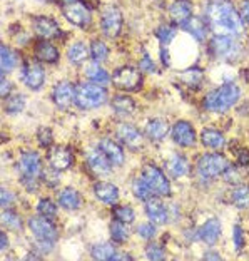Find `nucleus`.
Instances as JSON below:
<instances>
[{
  "label": "nucleus",
  "mask_w": 249,
  "mask_h": 261,
  "mask_svg": "<svg viewBox=\"0 0 249 261\" xmlns=\"http://www.w3.org/2000/svg\"><path fill=\"white\" fill-rule=\"evenodd\" d=\"M206 17L212 31L224 35H239L244 31V22L229 0H211L206 5Z\"/></svg>",
  "instance_id": "obj_1"
},
{
  "label": "nucleus",
  "mask_w": 249,
  "mask_h": 261,
  "mask_svg": "<svg viewBox=\"0 0 249 261\" xmlns=\"http://www.w3.org/2000/svg\"><path fill=\"white\" fill-rule=\"evenodd\" d=\"M239 97H241L239 87L233 84V82H228V84H223L216 91L207 94L204 99V108L207 111H214V112H226L238 102Z\"/></svg>",
  "instance_id": "obj_2"
},
{
  "label": "nucleus",
  "mask_w": 249,
  "mask_h": 261,
  "mask_svg": "<svg viewBox=\"0 0 249 261\" xmlns=\"http://www.w3.org/2000/svg\"><path fill=\"white\" fill-rule=\"evenodd\" d=\"M74 102L80 109H96L107 102V91L94 82H82L75 87Z\"/></svg>",
  "instance_id": "obj_3"
},
{
  "label": "nucleus",
  "mask_w": 249,
  "mask_h": 261,
  "mask_svg": "<svg viewBox=\"0 0 249 261\" xmlns=\"http://www.w3.org/2000/svg\"><path fill=\"white\" fill-rule=\"evenodd\" d=\"M17 173L29 191H37V179L42 176V163L37 152H25L17 161Z\"/></svg>",
  "instance_id": "obj_4"
},
{
  "label": "nucleus",
  "mask_w": 249,
  "mask_h": 261,
  "mask_svg": "<svg viewBox=\"0 0 249 261\" xmlns=\"http://www.w3.org/2000/svg\"><path fill=\"white\" fill-rule=\"evenodd\" d=\"M209 52L212 54V57L219 59V61L233 62L241 56L242 47H241V44L238 42V40L229 37V35L217 34V35H214V37L211 39Z\"/></svg>",
  "instance_id": "obj_5"
},
{
  "label": "nucleus",
  "mask_w": 249,
  "mask_h": 261,
  "mask_svg": "<svg viewBox=\"0 0 249 261\" xmlns=\"http://www.w3.org/2000/svg\"><path fill=\"white\" fill-rule=\"evenodd\" d=\"M228 168H229L228 159L224 156H221V154H216V152L204 154L198 163L199 174L203 177H207V179L217 177L219 174H223Z\"/></svg>",
  "instance_id": "obj_6"
},
{
  "label": "nucleus",
  "mask_w": 249,
  "mask_h": 261,
  "mask_svg": "<svg viewBox=\"0 0 249 261\" xmlns=\"http://www.w3.org/2000/svg\"><path fill=\"white\" fill-rule=\"evenodd\" d=\"M112 84L122 91H137L142 86V74L135 67L130 65H124V67L117 69L114 75H112Z\"/></svg>",
  "instance_id": "obj_7"
},
{
  "label": "nucleus",
  "mask_w": 249,
  "mask_h": 261,
  "mask_svg": "<svg viewBox=\"0 0 249 261\" xmlns=\"http://www.w3.org/2000/svg\"><path fill=\"white\" fill-rule=\"evenodd\" d=\"M29 228H31L32 234L39 240V243H50L54 245L59 238L57 228L54 223L49 221V218L45 216H34L29 219Z\"/></svg>",
  "instance_id": "obj_8"
},
{
  "label": "nucleus",
  "mask_w": 249,
  "mask_h": 261,
  "mask_svg": "<svg viewBox=\"0 0 249 261\" xmlns=\"http://www.w3.org/2000/svg\"><path fill=\"white\" fill-rule=\"evenodd\" d=\"M142 177L147 181V185L151 186V189L159 196H169L171 194V185L168 181L165 174H162V171L156 168L154 164H146L142 166Z\"/></svg>",
  "instance_id": "obj_9"
},
{
  "label": "nucleus",
  "mask_w": 249,
  "mask_h": 261,
  "mask_svg": "<svg viewBox=\"0 0 249 261\" xmlns=\"http://www.w3.org/2000/svg\"><path fill=\"white\" fill-rule=\"evenodd\" d=\"M100 27H102V32L107 35V37H117L121 34L122 29V14L121 10L114 7V5H109L105 7L102 12V17H100Z\"/></svg>",
  "instance_id": "obj_10"
},
{
  "label": "nucleus",
  "mask_w": 249,
  "mask_h": 261,
  "mask_svg": "<svg viewBox=\"0 0 249 261\" xmlns=\"http://www.w3.org/2000/svg\"><path fill=\"white\" fill-rule=\"evenodd\" d=\"M22 81L23 84H25L29 89H32V91H37L44 86V81H45V70L44 67L40 65L39 62L35 61H27L23 64L22 67Z\"/></svg>",
  "instance_id": "obj_11"
},
{
  "label": "nucleus",
  "mask_w": 249,
  "mask_h": 261,
  "mask_svg": "<svg viewBox=\"0 0 249 261\" xmlns=\"http://www.w3.org/2000/svg\"><path fill=\"white\" fill-rule=\"evenodd\" d=\"M87 166L92 171L94 176H109L112 173V163L107 159V156L97 147V149H91L87 152Z\"/></svg>",
  "instance_id": "obj_12"
},
{
  "label": "nucleus",
  "mask_w": 249,
  "mask_h": 261,
  "mask_svg": "<svg viewBox=\"0 0 249 261\" xmlns=\"http://www.w3.org/2000/svg\"><path fill=\"white\" fill-rule=\"evenodd\" d=\"M117 138L122 142L124 146H127L129 149H134L137 151L142 147V142H144V134L141 133V130L132 126V124H121L119 127H117Z\"/></svg>",
  "instance_id": "obj_13"
},
{
  "label": "nucleus",
  "mask_w": 249,
  "mask_h": 261,
  "mask_svg": "<svg viewBox=\"0 0 249 261\" xmlns=\"http://www.w3.org/2000/svg\"><path fill=\"white\" fill-rule=\"evenodd\" d=\"M64 15L70 23H74V25L80 29H86L91 23V10H87L82 4H67L64 7Z\"/></svg>",
  "instance_id": "obj_14"
},
{
  "label": "nucleus",
  "mask_w": 249,
  "mask_h": 261,
  "mask_svg": "<svg viewBox=\"0 0 249 261\" xmlns=\"http://www.w3.org/2000/svg\"><path fill=\"white\" fill-rule=\"evenodd\" d=\"M74 96H75V87L67 81L59 82L54 87V92H52V99H54L59 109H67L74 102Z\"/></svg>",
  "instance_id": "obj_15"
},
{
  "label": "nucleus",
  "mask_w": 249,
  "mask_h": 261,
  "mask_svg": "<svg viewBox=\"0 0 249 261\" xmlns=\"http://www.w3.org/2000/svg\"><path fill=\"white\" fill-rule=\"evenodd\" d=\"M173 139L182 147H191L196 142L194 127L187 121H177L173 127Z\"/></svg>",
  "instance_id": "obj_16"
},
{
  "label": "nucleus",
  "mask_w": 249,
  "mask_h": 261,
  "mask_svg": "<svg viewBox=\"0 0 249 261\" xmlns=\"http://www.w3.org/2000/svg\"><path fill=\"white\" fill-rule=\"evenodd\" d=\"M74 156L72 151L69 147H54L49 154V164L54 168L56 171H65L72 166Z\"/></svg>",
  "instance_id": "obj_17"
},
{
  "label": "nucleus",
  "mask_w": 249,
  "mask_h": 261,
  "mask_svg": "<svg viewBox=\"0 0 249 261\" xmlns=\"http://www.w3.org/2000/svg\"><path fill=\"white\" fill-rule=\"evenodd\" d=\"M171 19L176 23V25H182L184 27L189 22V19L192 17V7L189 0H176V2L171 5L169 9Z\"/></svg>",
  "instance_id": "obj_18"
},
{
  "label": "nucleus",
  "mask_w": 249,
  "mask_h": 261,
  "mask_svg": "<svg viewBox=\"0 0 249 261\" xmlns=\"http://www.w3.org/2000/svg\"><path fill=\"white\" fill-rule=\"evenodd\" d=\"M34 23V31L37 35H40V37L44 39H54L57 37L59 34V27L54 19H50V17H35V19L32 20Z\"/></svg>",
  "instance_id": "obj_19"
},
{
  "label": "nucleus",
  "mask_w": 249,
  "mask_h": 261,
  "mask_svg": "<svg viewBox=\"0 0 249 261\" xmlns=\"http://www.w3.org/2000/svg\"><path fill=\"white\" fill-rule=\"evenodd\" d=\"M146 213L149 219L154 224H164L168 221V210L164 207V204L156 198H147L146 199Z\"/></svg>",
  "instance_id": "obj_20"
},
{
  "label": "nucleus",
  "mask_w": 249,
  "mask_h": 261,
  "mask_svg": "<svg viewBox=\"0 0 249 261\" xmlns=\"http://www.w3.org/2000/svg\"><path fill=\"white\" fill-rule=\"evenodd\" d=\"M221 221L217 218H211L209 221L204 223V226L199 231V238L203 240L206 245H216V241L221 236Z\"/></svg>",
  "instance_id": "obj_21"
},
{
  "label": "nucleus",
  "mask_w": 249,
  "mask_h": 261,
  "mask_svg": "<svg viewBox=\"0 0 249 261\" xmlns=\"http://www.w3.org/2000/svg\"><path fill=\"white\" fill-rule=\"evenodd\" d=\"M99 149L107 156V159L112 163V166H122L124 164V152L114 141L102 139L99 142Z\"/></svg>",
  "instance_id": "obj_22"
},
{
  "label": "nucleus",
  "mask_w": 249,
  "mask_h": 261,
  "mask_svg": "<svg viewBox=\"0 0 249 261\" xmlns=\"http://www.w3.org/2000/svg\"><path fill=\"white\" fill-rule=\"evenodd\" d=\"M94 193H96L97 199L105 204H114L117 198H119V189L114 185H110V182H97L94 186Z\"/></svg>",
  "instance_id": "obj_23"
},
{
  "label": "nucleus",
  "mask_w": 249,
  "mask_h": 261,
  "mask_svg": "<svg viewBox=\"0 0 249 261\" xmlns=\"http://www.w3.org/2000/svg\"><path fill=\"white\" fill-rule=\"evenodd\" d=\"M59 204H61L62 207H65V210H79L80 204H82V198L80 194L75 191V189L72 188H65L62 189L61 193H59Z\"/></svg>",
  "instance_id": "obj_24"
},
{
  "label": "nucleus",
  "mask_w": 249,
  "mask_h": 261,
  "mask_svg": "<svg viewBox=\"0 0 249 261\" xmlns=\"http://www.w3.org/2000/svg\"><path fill=\"white\" fill-rule=\"evenodd\" d=\"M146 136L152 141H161L169 133V124L162 119H151L146 126Z\"/></svg>",
  "instance_id": "obj_25"
},
{
  "label": "nucleus",
  "mask_w": 249,
  "mask_h": 261,
  "mask_svg": "<svg viewBox=\"0 0 249 261\" xmlns=\"http://www.w3.org/2000/svg\"><path fill=\"white\" fill-rule=\"evenodd\" d=\"M35 57H37L39 61H42V62L52 64V62L59 61V50L50 42L42 40V42H39L37 47H35Z\"/></svg>",
  "instance_id": "obj_26"
},
{
  "label": "nucleus",
  "mask_w": 249,
  "mask_h": 261,
  "mask_svg": "<svg viewBox=\"0 0 249 261\" xmlns=\"http://www.w3.org/2000/svg\"><path fill=\"white\" fill-rule=\"evenodd\" d=\"M201 141L206 147H211V149H221L226 142L224 134L217 129H204L201 134Z\"/></svg>",
  "instance_id": "obj_27"
},
{
  "label": "nucleus",
  "mask_w": 249,
  "mask_h": 261,
  "mask_svg": "<svg viewBox=\"0 0 249 261\" xmlns=\"http://www.w3.org/2000/svg\"><path fill=\"white\" fill-rule=\"evenodd\" d=\"M168 171L169 174H173L174 177H182L189 173V163L184 156L181 154H174L173 158L168 161Z\"/></svg>",
  "instance_id": "obj_28"
},
{
  "label": "nucleus",
  "mask_w": 249,
  "mask_h": 261,
  "mask_svg": "<svg viewBox=\"0 0 249 261\" xmlns=\"http://www.w3.org/2000/svg\"><path fill=\"white\" fill-rule=\"evenodd\" d=\"M112 109H114L116 114L129 116L134 112L135 102L132 100V97H129V96H117V97H114V100H112Z\"/></svg>",
  "instance_id": "obj_29"
},
{
  "label": "nucleus",
  "mask_w": 249,
  "mask_h": 261,
  "mask_svg": "<svg viewBox=\"0 0 249 261\" xmlns=\"http://www.w3.org/2000/svg\"><path fill=\"white\" fill-rule=\"evenodd\" d=\"M86 75L91 79L94 84H99V86H105L109 84V74L105 72V70L102 67H99V65L96 62L89 64L86 67Z\"/></svg>",
  "instance_id": "obj_30"
},
{
  "label": "nucleus",
  "mask_w": 249,
  "mask_h": 261,
  "mask_svg": "<svg viewBox=\"0 0 249 261\" xmlns=\"http://www.w3.org/2000/svg\"><path fill=\"white\" fill-rule=\"evenodd\" d=\"M182 29H184L186 32L191 34L192 37L198 40V42H204V40H206L207 29H206L204 23L201 22L199 19H196V17H191V19H189V22Z\"/></svg>",
  "instance_id": "obj_31"
},
{
  "label": "nucleus",
  "mask_w": 249,
  "mask_h": 261,
  "mask_svg": "<svg viewBox=\"0 0 249 261\" xmlns=\"http://www.w3.org/2000/svg\"><path fill=\"white\" fill-rule=\"evenodd\" d=\"M92 258L94 259H102V261H107V259H114L116 258V248L110 245V243H100V245L92 246Z\"/></svg>",
  "instance_id": "obj_32"
},
{
  "label": "nucleus",
  "mask_w": 249,
  "mask_h": 261,
  "mask_svg": "<svg viewBox=\"0 0 249 261\" xmlns=\"http://www.w3.org/2000/svg\"><path fill=\"white\" fill-rule=\"evenodd\" d=\"M89 56V50H87V47L82 44V42H75L69 47V50H67V57H69V61L75 64V65H79L82 64L87 59Z\"/></svg>",
  "instance_id": "obj_33"
},
{
  "label": "nucleus",
  "mask_w": 249,
  "mask_h": 261,
  "mask_svg": "<svg viewBox=\"0 0 249 261\" xmlns=\"http://www.w3.org/2000/svg\"><path fill=\"white\" fill-rule=\"evenodd\" d=\"M181 79L186 86H189L191 89H198L201 86V82H203V70L194 69V67L187 69L181 74Z\"/></svg>",
  "instance_id": "obj_34"
},
{
  "label": "nucleus",
  "mask_w": 249,
  "mask_h": 261,
  "mask_svg": "<svg viewBox=\"0 0 249 261\" xmlns=\"http://www.w3.org/2000/svg\"><path fill=\"white\" fill-rule=\"evenodd\" d=\"M231 199H233V204L238 207H249V188L247 186H238L234 188L233 194H231Z\"/></svg>",
  "instance_id": "obj_35"
},
{
  "label": "nucleus",
  "mask_w": 249,
  "mask_h": 261,
  "mask_svg": "<svg viewBox=\"0 0 249 261\" xmlns=\"http://www.w3.org/2000/svg\"><path fill=\"white\" fill-rule=\"evenodd\" d=\"M132 193L135 198H139V199H147V198H151V194L154 193L151 186L147 185V181L144 179V177H137V179H134L132 182Z\"/></svg>",
  "instance_id": "obj_36"
},
{
  "label": "nucleus",
  "mask_w": 249,
  "mask_h": 261,
  "mask_svg": "<svg viewBox=\"0 0 249 261\" xmlns=\"http://www.w3.org/2000/svg\"><path fill=\"white\" fill-rule=\"evenodd\" d=\"M23 108H25V97H23L22 94H12V96L5 100V111H7L9 114H17V112L23 111Z\"/></svg>",
  "instance_id": "obj_37"
},
{
  "label": "nucleus",
  "mask_w": 249,
  "mask_h": 261,
  "mask_svg": "<svg viewBox=\"0 0 249 261\" xmlns=\"http://www.w3.org/2000/svg\"><path fill=\"white\" fill-rule=\"evenodd\" d=\"M109 56V49L102 40H92L91 42V57L96 62H104Z\"/></svg>",
  "instance_id": "obj_38"
},
{
  "label": "nucleus",
  "mask_w": 249,
  "mask_h": 261,
  "mask_svg": "<svg viewBox=\"0 0 249 261\" xmlns=\"http://www.w3.org/2000/svg\"><path fill=\"white\" fill-rule=\"evenodd\" d=\"M110 236L112 240L116 243H126V240L129 238V229L126 228V223H121V221H116L110 224Z\"/></svg>",
  "instance_id": "obj_39"
},
{
  "label": "nucleus",
  "mask_w": 249,
  "mask_h": 261,
  "mask_svg": "<svg viewBox=\"0 0 249 261\" xmlns=\"http://www.w3.org/2000/svg\"><path fill=\"white\" fill-rule=\"evenodd\" d=\"M17 65V59L15 54L12 52L7 45H2V75L7 72H12Z\"/></svg>",
  "instance_id": "obj_40"
},
{
  "label": "nucleus",
  "mask_w": 249,
  "mask_h": 261,
  "mask_svg": "<svg viewBox=\"0 0 249 261\" xmlns=\"http://www.w3.org/2000/svg\"><path fill=\"white\" fill-rule=\"evenodd\" d=\"M112 215H114V218L117 219V221L126 223V224H130L135 219L134 210L129 206H116L114 210H112Z\"/></svg>",
  "instance_id": "obj_41"
},
{
  "label": "nucleus",
  "mask_w": 249,
  "mask_h": 261,
  "mask_svg": "<svg viewBox=\"0 0 249 261\" xmlns=\"http://www.w3.org/2000/svg\"><path fill=\"white\" fill-rule=\"evenodd\" d=\"M2 224L4 226H9L10 229H20L22 228V219L19 218V215H15L14 211H7L5 210L2 213Z\"/></svg>",
  "instance_id": "obj_42"
},
{
  "label": "nucleus",
  "mask_w": 249,
  "mask_h": 261,
  "mask_svg": "<svg viewBox=\"0 0 249 261\" xmlns=\"http://www.w3.org/2000/svg\"><path fill=\"white\" fill-rule=\"evenodd\" d=\"M37 213H39L40 216L54 218L57 215V206L52 203L50 199H40V203L37 206Z\"/></svg>",
  "instance_id": "obj_43"
},
{
  "label": "nucleus",
  "mask_w": 249,
  "mask_h": 261,
  "mask_svg": "<svg viewBox=\"0 0 249 261\" xmlns=\"http://www.w3.org/2000/svg\"><path fill=\"white\" fill-rule=\"evenodd\" d=\"M156 35H157V39L161 40L162 45L171 44V40L176 37V29L169 27V25H162V27H159L156 31Z\"/></svg>",
  "instance_id": "obj_44"
},
{
  "label": "nucleus",
  "mask_w": 249,
  "mask_h": 261,
  "mask_svg": "<svg viewBox=\"0 0 249 261\" xmlns=\"http://www.w3.org/2000/svg\"><path fill=\"white\" fill-rule=\"evenodd\" d=\"M146 256L149 258V259H152V261H161V259L165 258L164 256V250H162L161 246H157L156 243H151V245H147Z\"/></svg>",
  "instance_id": "obj_45"
},
{
  "label": "nucleus",
  "mask_w": 249,
  "mask_h": 261,
  "mask_svg": "<svg viewBox=\"0 0 249 261\" xmlns=\"http://www.w3.org/2000/svg\"><path fill=\"white\" fill-rule=\"evenodd\" d=\"M37 139H39V144L42 147H49L52 144V130L49 127H40Z\"/></svg>",
  "instance_id": "obj_46"
},
{
  "label": "nucleus",
  "mask_w": 249,
  "mask_h": 261,
  "mask_svg": "<svg viewBox=\"0 0 249 261\" xmlns=\"http://www.w3.org/2000/svg\"><path fill=\"white\" fill-rule=\"evenodd\" d=\"M137 233L144 240H152L154 236H156V224H149V223L141 224V226L137 228Z\"/></svg>",
  "instance_id": "obj_47"
},
{
  "label": "nucleus",
  "mask_w": 249,
  "mask_h": 261,
  "mask_svg": "<svg viewBox=\"0 0 249 261\" xmlns=\"http://www.w3.org/2000/svg\"><path fill=\"white\" fill-rule=\"evenodd\" d=\"M223 176H224V179H226L228 182H231V185H239V182H241V176L234 168H228L223 173Z\"/></svg>",
  "instance_id": "obj_48"
},
{
  "label": "nucleus",
  "mask_w": 249,
  "mask_h": 261,
  "mask_svg": "<svg viewBox=\"0 0 249 261\" xmlns=\"http://www.w3.org/2000/svg\"><path fill=\"white\" fill-rule=\"evenodd\" d=\"M141 70H146V72H154L156 70V65H154V62L151 61V57L146 54L144 52V56H142L141 59Z\"/></svg>",
  "instance_id": "obj_49"
},
{
  "label": "nucleus",
  "mask_w": 249,
  "mask_h": 261,
  "mask_svg": "<svg viewBox=\"0 0 249 261\" xmlns=\"http://www.w3.org/2000/svg\"><path fill=\"white\" fill-rule=\"evenodd\" d=\"M14 201H15L14 193H10L5 188H2V207H5V210H7V206H10L12 203H14Z\"/></svg>",
  "instance_id": "obj_50"
},
{
  "label": "nucleus",
  "mask_w": 249,
  "mask_h": 261,
  "mask_svg": "<svg viewBox=\"0 0 249 261\" xmlns=\"http://www.w3.org/2000/svg\"><path fill=\"white\" fill-rule=\"evenodd\" d=\"M244 238H242V229H241V226H234V246L238 248V250H241L242 248V241Z\"/></svg>",
  "instance_id": "obj_51"
},
{
  "label": "nucleus",
  "mask_w": 249,
  "mask_h": 261,
  "mask_svg": "<svg viewBox=\"0 0 249 261\" xmlns=\"http://www.w3.org/2000/svg\"><path fill=\"white\" fill-rule=\"evenodd\" d=\"M0 84H2V87H0L2 97H4V99H7L9 92H10V89H12V84H10V82H9L7 79H5V75H2V81H0Z\"/></svg>",
  "instance_id": "obj_52"
},
{
  "label": "nucleus",
  "mask_w": 249,
  "mask_h": 261,
  "mask_svg": "<svg viewBox=\"0 0 249 261\" xmlns=\"http://www.w3.org/2000/svg\"><path fill=\"white\" fill-rule=\"evenodd\" d=\"M241 19L242 22H247L249 23V0H242V5H241Z\"/></svg>",
  "instance_id": "obj_53"
},
{
  "label": "nucleus",
  "mask_w": 249,
  "mask_h": 261,
  "mask_svg": "<svg viewBox=\"0 0 249 261\" xmlns=\"http://www.w3.org/2000/svg\"><path fill=\"white\" fill-rule=\"evenodd\" d=\"M0 238H2V250H5L7 248V234L2 231V234H0Z\"/></svg>",
  "instance_id": "obj_54"
},
{
  "label": "nucleus",
  "mask_w": 249,
  "mask_h": 261,
  "mask_svg": "<svg viewBox=\"0 0 249 261\" xmlns=\"http://www.w3.org/2000/svg\"><path fill=\"white\" fill-rule=\"evenodd\" d=\"M204 258L206 259H221V256H217V253H207Z\"/></svg>",
  "instance_id": "obj_55"
},
{
  "label": "nucleus",
  "mask_w": 249,
  "mask_h": 261,
  "mask_svg": "<svg viewBox=\"0 0 249 261\" xmlns=\"http://www.w3.org/2000/svg\"><path fill=\"white\" fill-rule=\"evenodd\" d=\"M64 2H67V4H70V2H74V0H64Z\"/></svg>",
  "instance_id": "obj_56"
},
{
  "label": "nucleus",
  "mask_w": 249,
  "mask_h": 261,
  "mask_svg": "<svg viewBox=\"0 0 249 261\" xmlns=\"http://www.w3.org/2000/svg\"><path fill=\"white\" fill-rule=\"evenodd\" d=\"M40 2H52V0H40Z\"/></svg>",
  "instance_id": "obj_57"
}]
</instances>
